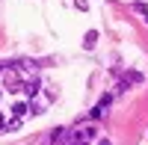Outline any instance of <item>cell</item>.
Listing matches in <instances>:
<instances>
[{
    "label": "cell",
    "mask_w": 148,
    "mask_h": 145,
    "mask_svg": "<svg viewBox=\"0 0 148 145\" xmlns=\"http://www.w3.org/2000/svg\"><path fill=\"white\" fill-rule=\"evenodd\" d=\"M3 68H6V62H0V71H3Z\"/></svg>",
    "instance_id": "obj_7"
},
{
    "label": "cell",
    "mask_w": 148,
    "mask_h": 145,
    "mask_svg": "<svg viewBox=\"0 0 148 145\" xmlns=\"http://www.w3.org/2000/svg\"><path fill=\"white\" fill-rule=\"evenodd\" d=\"M95 44H98V33H95V30H89V33L83 36V47H86V51H92Z\"/></svg>",
    "instance_id": "obj_2"
},
{
    "label": "cell",
    "mask_w": 148,
    "mask_h": 145,
    "mask_svg": "<svg viewBox=\"0 0 148 145\" xmlns=\"http://www.w3.org/2000/svg\"><path fill=\"white\" fill-rule=\"evenodd\" d=\"M12 113H15V118H24V116L30 113V104H27V101H18L15 107H12Z\"/></svg>",
    "instance_id": "obj_3"
},
{
    "label": "cell",
    "mask_w": 148,
    "mask_h": 145,
    "mask_svg": "<svg viewBox=\"0 0 148 145\" xmlns=\"http://www.w3.org/2000/svg\"><path fill=\"white\" fill-rule=\"evenodd\" d=\"M74 6H77L80 12H86V9H89V3H86V0H74Z\"/></svg>",
    "instance_id": "obj_4"
},
{
    "label": "cell",
    "mask_w": 148,
    "mask_h": 145,
    "mask_svg": "<svg viewBox=\"0 0 148 145\" xmlns=\"http://www.w3.org/2000/svg\"><path fill=\"white\" fill-rule=\"evenodd\" d=\"M98 145H113V142H110V139H101V142H98Z\"/></svg>",
    "instance_id": "obj_6"
},
{
    "label": "cell",
    "mask_w": 148,
    "mask_h": 145,
    "mask_svg": "<svg viewBox=\"0 0 148 145\" xmlns=\"http://www.w3.org/2000/svg\"><path fill=\"white\" fill-rule=\"evenodd\" d=\"M145 24H148V12H145Z\"/></svg>",
    "instance_id": "obj_8"
},
{
    "label": "cell",
    "mask_w": 148,
    "mask_h": 145,
    "mask_svg": "<svg viewBox=\"0 0 148 145\" xmlns=\"http://www.w3.org/2000/svg\"><path fill=\"white\" fill-rule=\"evenodd\" d=\"M110 101H113V95H104V98H101V101H98V104L92 107V113H89V118H95V122H98V118H104V113H107V107H110Z\"/></svg>",
    "instance_id": "obj_1"
},
{
    "label": "cell",
    "mask_w": 148,
    "mask_h": 145,
    "mask_svg": "<svg viewBox=\"0 0 148 145\" xmlns=\"http://www.w3.org/2000/svg\"><path fill=\"white\" fill-rule=\"evenodd\" d=\"M3 124H6V118H3V113H0V130H3Z\"/></svg>",
    "instance_id": "obj_5"
}]
</instances>
